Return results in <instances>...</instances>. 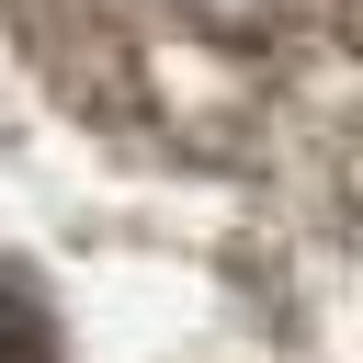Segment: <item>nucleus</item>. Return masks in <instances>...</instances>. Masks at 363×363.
Masks as SVG:
<instances>
[{"instance_id":"f257e3e1","label":"nucleus","mask_w":363,"mask_h":363,"mask_svg":"<svg viewBox=\"0 0 363 363\" xmlns=\"http://www.w3.org/2000/svg\"><path fill=\"white\" fill-rule=\"evenodd\" d=\"M0 363H57V340H45V306L0 272Z\"/></svg>"}]
</instances>
